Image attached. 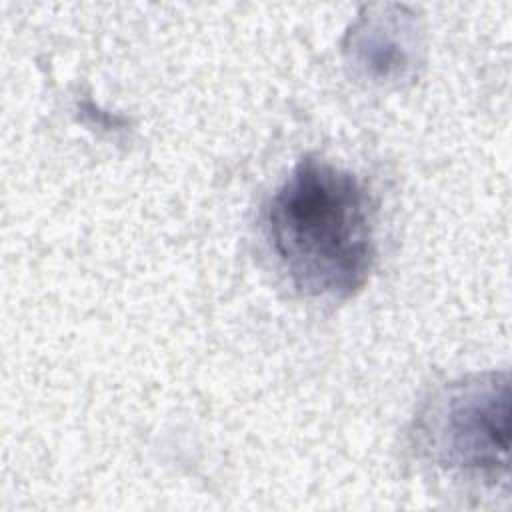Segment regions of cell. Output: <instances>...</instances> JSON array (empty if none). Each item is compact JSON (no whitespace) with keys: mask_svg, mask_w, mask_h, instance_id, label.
Masks as SVG:
<instances>
[{"mask_svg":"<svg viewBox=\"0 0 512 512\" xmlns=\"http://www.w3.org/2000/svg\"><path fill=\"white\" fill-rule=\"evenodd\" d=\"M510 380L488 372L450 382L418 410L414 440L432 464L482 478L508 470Z\"/></svg>","mask_w":512,"mask_h":512,"instance_id":"obj_2","label":"cell"},{"mask_svg":"<svg viewBox=\"0 0 512 512\" xmlns=\"http://www.w3.org/2000/svg\"><path fill=\"white\" fill-rule=\"evenodd\" d=\"M412 32V20L402 14L364 16L350 30L346 52L372 80H398L412 62Z\"/></svg>","mask_w":512,"mask_h":512,"instance_id":"obj_3","label":"cell"},{"mask_svg":"<svg viewBox=\"0 0 512 512\" xmlns=\"http://www.w3.org/2000/svg\"><path fill=\"white\" fill-rule=\"evenodd\" d=\"M264 228L292 286L308 296L346 298L374 266V208L348 170L306 156L270 196Z\"/></svg>","mask_w":512,"mask_h":512,"instance_id":"obj_1","label":"cell"}]
</instances>
